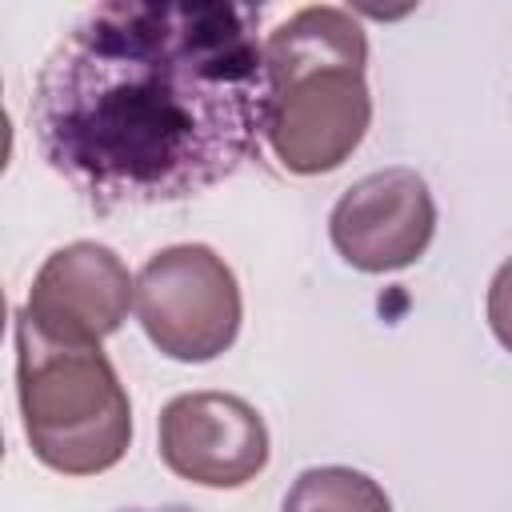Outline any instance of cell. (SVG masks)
<instances>
[{
  "label": "cell",
  "mask_w": 512,
  "mask_h": 512,
  "mask_svg": "<svg viewBox=\"0 0 512 512\" xmlns=\"http://www.w3.org/2000/svg\"><path fill=\"white\" fill-rule=\"evenodd\" d=\"M488 324H492L496 340L512 352V260L500 264V272L492 276V288H488Z\"/></svg>",
  "instance_id": "9"
},
{
  "label": "cell",
  "mask_w": 512,
  "mask_h": 512,
  "mask_svg": "<svg viewBox=\"0 0 512 512\" xmlns=\"http://www.w3.org/2000/svg\"><path fill=\"white\" fill-rule=\"evenodd\" d=\"M268 144L288 172L340 168L372 124L364 84L368 40L352 12L312 4L288 16L268 40Z\"/></svg>",
  "instance_id": "2"
},
{
  "label": "cell",
  "mask_w": 512,
  "mask_h": 512,
  "mask_svg": "<svg viewBox=\"0 0 512 512\" xmlns=\"http://www.w3.org/2000/svg\"><path fill=\"white\" fill-rule=\"evenodd\" d=\"M136 316L164 356L208 364L240 332V284L208 244H172L140 268Z\"/></svg>",
  "instance_id": "4"
},
{
  "label": "cell",
  "mask_w": 512,
  "mask_h": 512,
  "mask_svg": "<svg viewBox=\"0 0 512 512\" xmlns=\"http://www.w3.org/2000/svg\"><path fill=\"white\" fill-rule=\"evenodd\" d=\"M128 512H192L184 504H164V508H128Z\"/></svg>",
  "instance_id": "10"
},
{
  "label": "cell",
  "mask_w": 512,
  "mask_h": 512,
  "mask_svg": "<svg viewBox=\"0 0 512 512\" xmlns=\"http://www.w3.org/2000/svg\"><path fill=\"white\" fill-rule=\"evenodd\" d=\"M132 304L136 280L124 260L96 240H76L40 264L24 312L48 340L100 348V340L124 324Z\"/></svg>",
  "instance_id": "7"
},
{
  "label": "cell",
  "mask_w": 512,
  "mask_h": 512,
  "mask_svg": "<svg viewBox=\"0 0 512 512\" xmlns=\"http://www.w3.org/2000/svg\"><path fill=\"white\" fill-rule=\"evenodd\" d=\"M160 460L192 484L240 488L268 464V428L232 392H184L160 412Z\"/></svg>",
  "instance_id": "5"
},
{
  "label": "cell",
  "mask_w": 512,
  "mask_h": 512,
  "mask_svg": "<svg viewBox=\"0 0 512 512\" xmlns=\"http://www.w3.org/2000/svg\"><path fill=\"white\" fill-rule=\"evenodd\" d=\"M16 396L24 436L40 464L64 476H96L120 464L132 440L128 392L100 348L48 340L16 312Z\"/></svg>",
  "instance_id": "3"
},
{
  "label": "cell",
  "mask_w": 512,
  "mask_h": 512,
  "mask_svg": "<svg viewBox=\"0 0 512 512\" xmlns=\"http://www.w3.org/2000/svg\"><path fill=\"white\" fill-rule=\"evenodd\" d=\"M280 512H392V504L372 476L324 464L296 476Z\"/></svg>",
  "instance_id": "8"
},
{
  "label": "cell",
  "mask_w": 512,
  "mask_h": 512,
  "mask_svg": "<svg viewBox=\"0 0 512 512\" xmlns=\"http://www.w3.org/2000/svg\"><path fill=\"white\" fill-rule=\"evenodd\" d=\"M264 8L104 0L44 56L28 124L44 164L96 212L152 208L240 172L268 128Z\"/></svg>",
  "instance_id": "1"
},
{
  "label": "cell",
  "mask_w": 512,
  "mask_h": 512,
  "mask_svg": "<svg viewBox=\"0 0 512 512\" xmlns=\"http://www.w3.org/2000/svg\"><path fill=\"white\" fill-rule=\"evenodd\" d=\"M328 232L336 252L360 272L408 268L436 232V204L412 168L360 176L332 208Z\"/></svg>",
  "instance_id": "6"
}]
</instances>
